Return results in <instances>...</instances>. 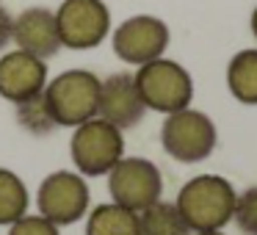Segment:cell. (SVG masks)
<instances>
[{"instance_id": "obj_22", "label": "cell", "mask_w": 257, "mask_h": 235, "mask_svg": "<svg viewBox=\"0 0 257 235\" xmlns=\"http://www.w3.org/2000/svg\"><path fill=\"white\" fill-rule=\"evenodd\" d=\"M194 235H224L221 229H210V232H194Z\"/></svg>"}, {"instance_id": "obj_9", "label": "cell", "mask_w": 257, "mask_h": 235, "mask_svg": "<svg viewBox=\"0 0 257 235\" xmlns=\"http://www.w3.org/2000/svg\"><path fill=\"white\" fill-rule=\"evenodd\" d=\"M166 47H169L166 23L158 17H150V14L124 20L113 31V53L124 64H133V67H144V64L161 58Z\"/></svg>"}, {"instance_id": "obj_4", "label": "cell", "mask_w": 257, "mask_h": 235, "mask_svg": "<svg viewBox=\"0 0 257 235\" xmlns=\"http://www.w3.org/2000/svg\"><path fill=\"white\" fill-rule=\"evenodd\" d=\"M69 152L78 174L83 177H102L124 158V139L122 130L111 122L94 116L89 122L78 125L69 141Z\"/></svg>"}, {"instance_id": "obj_11", "label": "cell", "mask_w": 257, "mask_h": 235, "mask_svg": "<svg viewBox=\"0 0 257 235\" xmlns=\"http://www.w3.org/2000/svg\"><path fill=\"white\" fill-rule=\"evenodd\" d=\"M47 86V64L25 50L0 56V97L9 102H23L42 94Z\"/></svg>"}, {"instance_id": "obj_3", "label": "cell", "mask_w": 257, "mask_h": 235, "mask_svg": "<svg viewBox=\"0 0 257 235\" xmlns=\"http://www.w3.org/2000/svg\"><path fill=\"white\" fill-rule=\"evenodd\" d=\"M139 94L144 100L147 111L158 113H174L191 105L194 97V80L185 72V67H180L177 61L169 58H155V61L139 67V72L133 75Z\"/></svg>"}, {"instance_id": "obj_2", "label": "cell", "mask_w": 257, "mask_h": 235, "mask_svg": "<svg viewBox=\"0 0 257 235\" xmlns=\"http://www.w3.org/2000/svg\"><path fill=\"white\" fill-rule=\"evenodd\" d=\"M42 94L58 128H78L97 116L100 78L89 69H67L47 80Z\"/></svg>"}, {"instance_id": "obj_13", "label": "cell", "mask_w": 257, "mask_h": 235, "mask_svg": "<svg viewBox=\"0 0 257 235\" xmlns=\"http://www.w3.org/2000/svg\"><path fill=\"white\" fill-rule=\"evenodd\" d=\"M86 235H139V213L116 202L97 205L86 218Z\"/></svg>"}, {"instance_id": "obj_12", "label": "cell", "mask_w": 257, "mask_h": 235, "mask_svg": "<svg viewBox=\"0 0 257 235\" xmlns=\"http://www.w3.org/2000/svg\"><path fill=\"white\" fill-rule=\"evenodd\" d=\"M12 42L17 45V50H25L31 56L42 58H53L61 50V39H58V25H56V14L50 9H25L14 17V28H12Z\"/></svg>"}, {"instance_id": "obj_19", "label": "cell", "mask_w": 257, "mask_h": 235, "mask_svg": "<svg viewBox=\"0 0 257 235\" xmlns=\"http://www.w3.org/2000/svg\"><path fill=\"white\" fill-rule=\"evenodd\" d=\"M9 235H61L58 232V227L53 221H47L45 216H31V213H25V216H20L14 224H9Z\"/></svg>"}, {"instance_id": "obj_18", "label": "cell", "mask_w": 257, "mask_h": 235, "mask_svg": "<svg viewBox=\"0 0 257 235\" xmlns=\"http://www.w3.org/2000/svg\"><path fill=\"white\" fill-rule=\"evenodd\" d=\"M232 218L238 224V229L243 235H257V185L246 188L243 194L235 199V210Z\"/></svg>"}, {"instance_id": "obj_14", "label": "cell", "mask_w": 257, "mask_h": 235, "mask_svg": "<svg viewBox=\"0 0 257 235\" xmlns=\"http://www.w3.org/2000/svg\"><path fill=\"white\" fill-rule=\"evenodd\" d=\"M139 235H191L174 202H152L139 213Z\"/></svg>"}, {"instance_id": "obj_17", "label": "cell", "mask_w": 257, "mask_h": 235, "mask_svg": "<svg viewBox=\"0 0 257 235\" xmlns=\"http://www.w3.org/2000/svg\"><path fill=\"white\" fill-rule=\"evenodd\" d=\"M14 116H17V125L31 136H50L53 130L58 128L56 119H53L50 108H47V100L45 94H36V97H28L23 102H14Z\"/></svg>"}, {"instance_id": "obj_16", "label": "cell", "mask_w": 257, "mask_h": 235, "mask_svg": "<svg viewBox=\"0 0 257 235\" xmlns=\"http://www.w3.org/2000/svg\"><path fill=\"white\" fill-rule=\"evenodd\" d=\"M28 205H31V196L25 183L20 180V174L0 166V227H9L20 216H25Z\"/></svg>"}, {"instance_id": "obj_8", "label": "cell", "mask_w": 257, "mask_h": 235, "mask_svg": "<svg viewBox=\"0 0 257 235\" xmlns=\"http://www.w3.org/2000/svg\"><path fill=\"white\" fill-rule=\"evenodd\" d=\"M108 191L116 205L141 213L163 194L161 169L147 158H122L108 172Z\"/></svg>"}, {"instance_id": "obj_6", "label": "cell", "mask_w": 257, "mask_h": 235, "mask_svg": "<svg viewBox=\"0 0 257 235\" xmlns=\"http://www.w3.org/2000/svg\"><path fill=\"white\" fill-rule=\"evenodd\" d=\"M36 205H39V216H45L56 227H67L89 213L91 194L83 174L61 169L42 180L39 191H36Z\"/></svg>"}, {"instance_id": "obj_5", "label": "cell", "mask_w": 257, "mask_h": 235, "mask_svg": "<svg viewBox=\"0 0 257 235\" xmlns=\"http://www.w3.org/2000/svg\"><path fill=\"white\" fill-rule=\"evenodd\" d=\"M161 144L169 158L180 163H199L216 150V125L194 108H183L166 116L161 128Z\"/></svg>"}, {"instance_id": "obj_10", "label": "cell", "mask_w": 257, "mask_h": 235, "mask_svg": "<svg viewBox=\"0 0 257 235\" xmlns=\"http://www.w3.org/2000/svg\"><path fill=\"white\" fill-rule=\"evenodd\" d=\"M147 105L139 94L136 78L130 72H116L100 80V102H97V116L111 122L113 128L127 130L144 119Z\"/></svg>"}, {"instance_id": "obj_1", "label": "cell", "mask_w": 257, "mask_h": 235, "mask_svg": "<svg viewBox=\"0 0 257 235\" xmlns=\"http://www.w3.org/2000/svg\"><path fill=\"white\" fill-rule=\"evenodd\" d=\"M235 199L238 194L229 180L218 174H199L180 188L174 205L191 232H210V229H221L232 218Z\"/></svg>"}, {"instance_id": "obj_7", "label": "cell", "mask_w": 257, "mask_h": 235, "mask_svg": "<svg viewBox=\"0 0 257 235\" xmlns=\"http://www.w3.org/2000/svg\"><path fill=\"white\" fill-rule=\"evenodd\" d=\"M53 14L61 47L69 50H91L111 31V12L102 0H64Z\"/></svg>"}, {"instance_id": "obj_20", "label": "cell", "mask_w": 257, "mask_h": 235, "mask_svg": "<svg viewBox=\"0 0 257 235\" xmlns=\"http://www.w3.org/2000/svg\"><path fill=\"white\" fill-rule=\"evenodd\" d=\"M12 28H14V17L9 14L6 6H0V50H6L12 42Z\"/></svg>"}, {"instance_id": "obj_15", "label": "cell", "mask_w": 257, "mask_h": 235, "mask_svg": "<svg viewBox=\"0 0 257 235\" xmlns=\"http://www.w3.org/2000/svg\"><path fill=\"white\" fill-rule=\"evenodd\" d=\"M227 86L243 105H257V50H240L227 67Z\"/></svg>"}, {"instance_id": "obj_21", "label": "cell", "mask_w": 257, "mask_h": 235, "mask_svg": "<svg viewBox=\"0 0 257 235\" xmlns=\"http://www.w3.org/2000/svg\"><path fill=\"white\" fill-rule=\"evenodd\" d=\"M251 34L257 36V9H254V14H251Z\"/></svg>"}]
</instances>
